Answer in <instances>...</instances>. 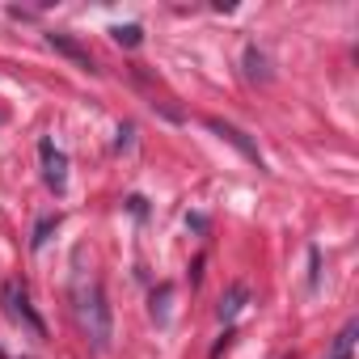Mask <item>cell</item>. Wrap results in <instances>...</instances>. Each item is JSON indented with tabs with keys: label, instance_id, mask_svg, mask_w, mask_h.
Segmentation results:
<instances>
[{
	"label": "cell",
	"instance_id": "7",
	"mask_svg": "<svg viewBox=\"0 0 359 359\" xmlns=\"http://www.w3.org/2000/svg\"><path fill=\"white\" fill-rule=\"evenodd\" d=\"M245 76L250 81H266L271 72H266V55L258 51V47H245Z\"/></svg>",
	"mask_w": 359,
	"mask_h": 359
},
{
	"label": "cell",
	"instance_id": "3",
	"mask_svg": "<svg viewBox=\"0 0 359 359\" xmlns=\"http://www.w3.org/2000/svg\"><path fill=\"white\" fill-rule=\"evenodd\" d=\"M39 161H43V177H47V187L55 195L68 191V152L55 148V140H43L39 144Z\"/></svg>",
	"mask_w": 359,
	"mask_h": 359
},
{
	"label": "cell",
	"instance_id": "8",
	"mask_svg": "<svg viewBox=\"0 0 359 359\" xmlns=\"http://www.w3.org/2000/svg\"><path fill=\"white\" fill-rule=\"evenodd\" d=\"M355 334H359V325H355V321H346V325H342V334L334 338V359H351V342H355Z\"/></svg>",
	"mask_w": 359,
	"mask_h": 359
},
{
	"label": "cell",
	"instance_id": "1",
	"mask_svg": "<svg viewBox=\"0 0 359 359\" xmlns=\"http://www.w3.org/2000/svg\"><path fill=\"white\" fill-rule=\"evenodd\" d=\"M76 317H81L85 338L93 342V351H110L114 321H110V304H106V292H102L97 279H81L76 283Z\"/></svg>",
	"mask_w": 359,
	"mask_h": 359
},
{
	"label": "cell",
	"instance_id": "4",
	"mask_svg": "<svg viewBox=\"0 0 359 359\" xmlns=\"http://www.w3.org/2000/svg\"><path fill=\"white\" fill-rule=\"evenodd\" d=\"M208 127H212L216 135H224V140H229L233 148H241V152H245V156H250V161H254V165L262 169V152H258V148H254V144L245 140V131H237V127H233V123H224V118H208Z\"/></svg>",
	"mask_w": 359,
	"mask_h": 359
},
{
	"label": "cell",
	"instance_id": "11",
	"mask_svg": "<svg viewBox=\"0 0 359 359\" xmlns=\"http://www.w3.org/2000/svg\"><path fill=\"white\" fill-rule=\"evenodd\" d=\"M127 208H131V212H135V216H144V212H148V208H144V199H140V195H131V199H127Z\"/></svg>",
	"mask_w": 359,
	"mask_h": 359
},
{
	"label": "cell",
	"instance_id": "10",
	"mask_svg": "<svg viewBox=\"0 0 359 359\" xmlns=\"http://www.w3.org/2000/svg\"><path fill=\"white\" fill-rule=\"evenodd\" d=\"M51 229H60V216H47V220H39V229H34V241H30V245H34V250H43V241L51 237Z\"/></svg>",
	"mask_w": 359,
	"mask_h": 359
},
{
	"label": "cell",
	"instance_id": "5",
	"mask_svg": "<svg viewBox=\"0 0 359 359\" xmlns=\"http://www.w3.org/2000/svg\"><path fill=\"white\" fill-rule=\"evenodd\" d=\"M47 43H51L60 55H68L76 68H85V72H97V68H93V55H89V51H85L76 39H68V34H47Z\"/></svg>",
	"mask_w": 359,
	"mask_h": 359
},
{
	"label": "cell",
	"instance_id": "9",
	"mask_svg": "<svg viewBox=\"0 0 359 359\" xmlns=\"http://www.w3.org/2000/svg\"><path fill=\"white\" fill-rule=\"evenodd\" d=\"M110 34H114V43H118V47H127V51L144 43V30H140V26H114Z\"/></svg>",
	"mask_w": 359,
	"mask_h": 359
},
{
	"label": "cell",
	"instance_id": "2",
	"mask_svg": "<svg viewBox=\"0 0 359 359\" xmlns=\"http://www.w3.org/2000/svg\"><path fill=\"white\" fill-rule=\"evenodd\" d=\"M0 304H5V317L13 321V325H22V330H30L34 338H43L47 334V325H43V317L34 313V304H30V292L18 283V279H9L5 287H0Z\"/></svg>",
	"mask_w": 359,
	"mask_h": 359
},
{
	"label": "cell",
	"instance_id": "6",
	"mask_svg": "<svg viewBox=\"0 0 359 359\" xmlns=\"http://www.w3.org/2000/svg\"><path fill=\"white\" fill-rule=\"evenodd\" d=\"M245 300H250V287L245 283H237V287H229L224 296H220V321H233L241 309H245Z\"/></svg>",
	"mask_w": 359,
	"mask_h": 359
}]
</instances>
